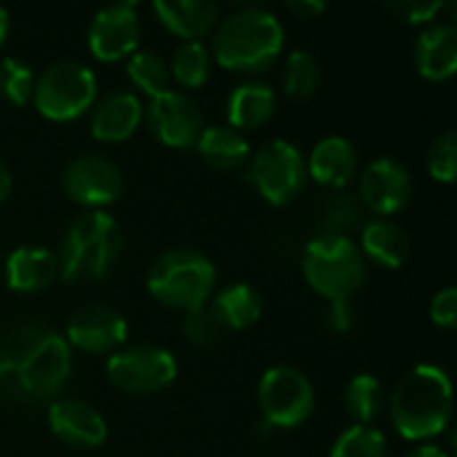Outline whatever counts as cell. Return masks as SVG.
<instances>
[{
    "instance_id": "cell-41",
    "label": "cell",
    "mask_w": 457,
    "mask_h": 457,
    "mask_svg": "<svg viewBox=\"0 0 457 457\" xmlns=\"http://www.w3.org/2000/svg\"><path fill=\"white\" fill-rule=\"evenodd\" d=\"M8 29H11V13L0 5V46H3L5 37H8Z\"/></svg>"
},
{
    "instance_id": "cell-33",
    "label": "cell",
    "mask_w": 457,
    "mask_h": 457,
    "mask_svg": "<svg viewBox=\"0 0 457 457\" xmlns=\"http://www.w3.org/2000/svg\"><path fill=\"white\" fill-rule=\"evenodd\" d=\"M426 169H428V177L442 182V185H453L457 177V131L455 129H447L442 131L428 153H426Z\"/></svg>"
},
{
    "instance_id": "cell-4",
    "label": "cell",
    "mask_w": 457,
    "mask_h": 457,
    "mask_svg": "<svg viewBox=\"0 0 457 457\" xmlns=\"http://www.w3.org/2000/svg\"><path fill=\"white\" fill-rule=\"evenodd\" d=\"M147 295L179 313H193L209 305L217 292V268L198 249H169L147 270Z\"/></svg>"
},
{
    "instance_id": "cell-25",
    "label": "cell",
    "mask_w": 457,
    "mask_h": 457,
    "mask_svg": "<svg viewBox=\"0 0 457 457\" xmlns=\"http://www.w3.org/2000/svg\"><path fill=\"white\" fill-rule=\"evenodd\" d=\"M193 150L214 171H236V169L246 166L249 158H252L249 139L241 131L230 129L228 123L225 126H220V123L217 126H204V131H201Z\"/></svg>"
},
{
    "instance_id": "cell-39",
    "label": "cell",
    "mask_w": 457,
    "mask_h": 457,
    "mask_svg": "<svg viewBox=\"0 0 457 457\" xmlns=\"http://www.w3.org/2000/svg\"><path fill=\"white\" fill-rule=\"evenodd\" d=\"M404 457H450L439 445H418L415 450H410Z\"/></svg>"
},
{
    "instance_id": "cell-5",
    "label": "cell",
    "mask_w": 457,
    "mask_h": 457,
    "mask_svg": "<svg viewBox=\"0 0 457 457\" xmlns=\"http://www.w3.org/2000/svg\"><path fill=\"white\" fill-rule=\"evenodd\" d=\"M303 276L327 303L351 300L367 281V260L351 236L321 233L303 249Z\"/></svg>"
},
{
    "instance_id": "cell-17",
    "label": "cell",
    "mask_w": 457,
    "mask_h": 457,
    "mask_svg": "<svg viewBox=\"0 0 457 457\" xmlns=\"http://www.w3.org/2000/svg\"><path fill=\"white\" fill-rule=\"evenodd\" d=\"M145 120V104L134 91H112L91 107V137L102 145H118L137 134Z\"/></svg>"
},
{
    "instance_id": "cell-6",
    "label": "cell",
    "mask_w": 457,
    "mask_h": 457,
    "mask_svg": "<svg viewBox=\"0 0 457 457\" xmlns=\"http://www.w3.org/2000/svg\"><path fill=\"white\" fill-rule=\"evenodd\" d=\"M70 375L72 348L56 329H51L19 364V370L0 380V394L16 404H48L62 394Z\"/></svg>"
},
{
    "instance_id": "cell-31",
    "label": "cell",
    "mask_w": 457,
    "mask_h": 457,
    "mask_svg": "<svg viewBox=\"0 0 457 457\" xmlns=\"http://www.w3.org/2000/svg\"><path fill=\"white\" fill-rule=\"evenodd\" d=\"M361 220H364L361 201L356 195H351L348 190H332V195L327 198V206L321 212L324 233L348 236V230H353L356 225H361Z\"/></svg>"
},
{
    "instance_id": "cell-34",
    "label": "cell",
    "mask_w": 457,
    "mask_h": 457,
    "mask_svg": "<svg viewBox=\"0 0 457 457\" xmlns=\"http://www.w3.org/2000/svg\"><path fill=\"white\" fill-rule=\"evenodd\" d=\"M447 8H450V3H445V0H391V3H386V11L394 19H399L402 24H412V27L434 24Z\"/></svg>"
},
{
    "instance_id": "cell-32",
    "label": "cell",
    "mask_w": 457,
    "mask_h": 457,
    "mask_svg": "<svg viewBox=\"0 0 457 457\" xmlns=\"http://www.w3.org/2000/svg\"><path fill=\"white\" fill-rule=\"evenodd\" d=\"M32 91H35L32 67L16 56L0 59V96L13 107H24L27 102H32Z\"/></svg>"
},
{
    "instance_id": "cell-15",
    "label": "cell",
    "mask_w": 457,
    "mask_h": 457,
    "mask_svg": "<svg viewBox=\"0 0 457 457\" xmlns=\"http://www.w3.org/2000/svg\"><path fill=\"white\" fill-rule=\"evenodd\" d=\"M359 201L378 217L399 214L412 201V174L396 158H375L359 177Z\"/></svg>"
},
{
    "instance_id": "cell-36",
    "label": "cell",
    "mask_w": 457,
    "mask_h": 457,
    "mask_svg": "<svg viewBox=\"0 0 457 457\" xmlns=\"http://www.w3.org/2000/svg\"><path fill=\"white\" fill-rule=\"evenodd\" d=\"M428 319L434 327L439 329H455L457 327V289L455 287H445L442 292H436L431 297L428 305Z\"/></svg>"
},
{
    "instance_id": "cell-26",
    "label": "cell",
    "mask_w": 457,
    "mask_h": 457,
    "mask_svg": "<svg viewBox=\"0 0 457 457\" xmlns=\"http://www.w3.org/2000/svg\"><path fill=\"white\" fill-rule=\"evenodd\" d=\"M343 402L348 415L353 418V426H372V420H378L388 404L380 378L370 372H359L348 380L343 391Z\"/></svg>"
},
{
    "instance_id": "cell-20",
    "label": "cell",
    "mask_w": 457,
    "mask_h": 457,
    "mask_svg": "<svg viewBox=\"0 0 457 457\" xmlns=\"http://www.w3.org/2000/svg\"><path fill=\"white\" fill-rule=\"evenodd\" d=\"M415 67L431 83H445L457 72V27L434 21L423 27L415 43Z\"/></svg>"
},
{
    "instance_id": "cell-12",
    "label": "cell",
    "mask_w": 457,
    "mask_h": 457,
    "mask_svg": "<svg viewBox=\"0 0 457 457\" xmlns=\"http://www.w3.org/2000/svg\"><path fill=\"white\" fill-rule=\"evenodd\" d=\"M145 123L163 147L190 150L204 131V112L190 94L169 88L147 102Z\"/></svg>"
},
{
    "instance_id": "cell-22",
    "label": "cell",
    "mask_w": 457,
    "mask_h": 457,
    "mask_svg": "<svg viewBox=\"0 0 457 457\" xmlns=\"http://www.w3.org/2000/svg\"><path fill=\"white\" fill-rule=\"evenodd\" d=\"M153 13L177 37L201 40L214 32L220 21V5L212 0H155Z\"/></svg>"
},
{
    "instance_id": "cell-11",
    "label": "cell",
    "mask_w": 457,
    "mask_h": 457,
    "mask_svg": "<svg viewBox=\"0 0 457 457\" xmlns=\"http://www.w3.org/2000/svg\"><path fill=\"white\" fill-rule=\"evenodd\" d=\"M64 195L86 212H99L115 204L123 193V174L115 161L99 153L72 158L62 171Z\"/></svg>"
},
{
    "instance_id": "cell-7",
    "label": "cell",
    "mask_w": 457,
    "mask_h": 457,
    "mask_svg": "<svg viewBox=\"0 0 457 457\" xmlns=\"http://www.w3.org/2000/svg\"><path fill=\"white\" fill-rule=\"evenodd\" d=\"M99 94L96 75L88 64L75 59H62L48 64L35 75L32 104L35 110L54 123H70L86 115Z\"/></svg>"
},
{
    "instance_id": "cell-35",
    "label": "cell",
    "mask_w": 457,
    "mask_h": 457,
    "mask_svg": "<svg viewBox=\"0 0 457 457\" xmlns=\"http://www.w3.org/2000/svg\"><path fill=\"white\" fill-rule=\"evenodd\" d=\"M182 335H185V340H187L193 348H214V345L225 337V332L220 329V324L212 319L209 308L185 313Z\"/></svg>"
},
{
    "instance_id": "cell-3",
    "label": "cell",
    "mask_w": 457,
    "mask_h": 457,
    "mask_svg": "<svg viewBox=\"0 0 457 457\" xmlns=\"http://www.w3.org/2000/svg\"><path fill=\"white\" fill-rule=\"evenodd\" d=\"M120 254V225L107 209L78 214L59 249V281L83 284L104 278Z\"/></svg>"
},
{
    "instance_id": "cell-9",
    "label": "cell",
    "mask_w": 457,
    "mask_h": 457,
    "mask_svg": "<svg viewBox=\"0 0 457 457\" xmlns=\"http://www.w3.org/2000/svg\"><path fill=\"white\" fill-rule=\"evenodd\" d=\"M257 407L268 426L292 431L313 415L316 388L303 370L276 364L257 383Z\"/></svg>"
},
{
    "instance_id": "cell-2",
    "label": "cell",
    "mask_w": 457,
    "mask_h": 457,
    "mask_svg": "<svg viewBox=\"0 0 457 457\" xmlns=\"http://www.w3.org/2000/svg\"><path fill=\"white\" fill-rule=\"evenodd\" d=\"M284 40V24L273 11L246 5L217 21L209 51L212 62L220 64L222 70L257 75L281 59Z\"/></svg>"
},
{
    "instance_id": "cell-23",
    "label": "cell",
    "mask_w": 457,
    "mask_h": 457,
    "mask_svg": "<svg viewBox=\"0 0 457 457\" xmlns=\"http://www.w3.org/2000/svg\"><path fill=\"white\" fill-rule=\"evenodd\" d=\"M276 91L270 83L265 80H244L238 83L225 102V112H228V126L236 131H257L262 129L273 112H276Z\"/></svg>"
},
{
    "instance_id": "cell-18",
    "label": "cell",
    "mask_w": 457,
    "mask_h": 457,
    "mask_svg": "<svg viewBox=\"0 0 457 457\" xmlns=\"http://www.w3.org/2000/svg\"><path fill=\"white\" fill-rule=\"evenodd\" d=\"M308 177L327 190H345L359 174V150L345 137H324L305 158Z\"/></svg>"
},
{
    "instance_id": "cell-21",
    "label": "cell",
    "mask_w": 457,
    "mask_h": 457,
    "mask_svg": "<svg viewBox=\"0 0 457 457\" xmlns=\"http://www.w3.org/2000/svg\"><path fill=\"white\" fill-rule=\"evenodd\" d=\"M206 308H209L212 319L220 324V329L228 335V332H244V329L254 327L262 319L265 303L252 284L236 281V284L217 289Z\"/></svg>"
},
{
    "instance_id": "cell-40",
    "label": "cell",
    "mask_w": 457,
    "mask_h": 457,
    "mask_svg": "<svg viewBox=\"0 0 457 457\" xmlns=\"http://www.w3.org/2000/svg\"><path fill=\"white\" fill-rule=\"evenodd\" d=\"M11 187H13V177H11L8 166L0 161V204L11 195Z\"/></svg>"
},
{
    "instance_id": "cell-1",
    "label": "cell",
    "mask_w": 457,
    "mask_h": 457,
    "mask_svg": "<svg viewBox=\"0 0 457 457\" xmlns=\"http://www.w3.org/2000/svg\"><path fill=\"white\" fill-rule=\"evenodd\" d=\"M388 412L394 428L407 442L442 436L453 420V380L439 364H415L396 383Z\"/></svg>"
},
{
    "instance_id": "cell-29",
    "label": "cell",
    "mask_w": 457,
    "mask_h": 457,
    "mask_svg": "<svg viewBox=\"0 0 457 457\" xmlns=\"http://www.w3.org/2000/svg\"><path fill=\"white\" fill-rule=\"evenodd\" d=\"M284 94L289 99H311L321 86V62L311 51H289L284 62Z\"/></svg>"
},
{
    "instance_id": "cell-19",
    "label": "cell",
    "mask_w": 457,
    "mask_h": 457,
    "mask_svg": "<svg viewBox=\"0 0 457 457\" xmlns=\"http://www.w3.org/2000/svg\"><path fill=\"white\" fill-rule=\"evenodd\" d=\"M59 281V257L46 246H16L5 257V284L16 295H37Z\"/></svg>"
},
{
    "instance_id": "cell-37",
    "label": "cell",
    "mask_w": 457,
    "mask_h": 457,
    "mask_svg": "<svg viewBox=\"0 0 457 457\" xmlns=\"http://www.w3.org/2000/svg\"><path fill=\"white\" fill-rule=\"evenodd\" d=\"M327 327L337 335H345L353 329L356 324V311L351 305V300H335V303H327Z\"/></svg>"
},
{
    "instance_id": "cell-27",
    "label": "cell",
    "mask_w": 457,
    "mask_h": 457,
    "mask_svg": "<svg viewBox=\"0 0 457 457\" xmlns=\"http://www.w3.org/2000/svg\"><path fill=\"white\" fill-rule=\"evenodd\" d=\"M212 51L206 48V43L201 40H187L179 43L171 54L169 62V75L171 80H177L182 88H204L206 80L212 78Z\"/></svg>"
},
{
    "instance_id": "cell-24",
    "label": "cell",
    "mask_w": 457,
    "mask_h": 457,
    "mask_svg": "<svg viewBox=\"0 0 457 457\" xmlns=\"http://www.w3.org/2000/svg\"><path fill=\"white\" fill-rule=\"evenodd\" d=\"M361 257L386 268V270H399L407 257H410V236L402 225L386 217H375L361 225V241L356 244Z\"/></svg>"
},
{
    "instance_id": "cell-16",
    "label": "cell",
    "mask_w": 457,
    "mask_h": 457,
    "mask_svg": "<svg viewBox=\"0 0 457 457\" xmlns=\"http://www.w3.org/2000/svg\"><path fill=\"white\" fill-rule=\"evenodd\" d=\"M51 434L72 450H96L107 442L104 415L83 399H54L46 410Z\"/></svg>"
},
{
    "instance_id": "cell-38",
    "label": "cell",
    "mask_w": 457,
    "mask_h": 457,
    "mask_svg": "<svg viewBox=\"0 0 457 457\" xmlns=\"http://www.w3.org/2000/svg\"><path fill=\"white\" fill-rule=\"evenodd\" d=\"M287 11L303 21H311L316 16H321L327 11V3L324 0H289L287 3Z\"/></svg>"
},
{
    "instance_id": "cell-8",
    "label": "cell",
    "mask_w": 457,
    "mask_h": 457,
    "mask_svg": "<svg viewBox=\"0 0 457 457\" xmlns=\"http://www.w3.org/2000/svg\"><path fill=\"white\" fill-rule=\"evenodd\" d=\"M246 179L270 206H289L308 185L305 155L289 139H270L249 158Z\"/></svg>"
},
{
    "instance_id": "cell-30",
    "label": "cell",
    "mask_w": 457,
    "mask_h": 457,
    "mask_svg": "<svg viewBox=\"0 0 457 457\" xmlns=\"http://www.w3.org/2000/svg\"><path fill=\"white\" fill-rule=\"evenodd\" d=\"M329 457H388V439L372 426H351L335 439Z\"/></svg>"
},
{
    "instance_id": "cell-14",
    "label": "cell",
    "mask_w": 457,
    "mask_h": 457,
    "mask_svg": "<svg viewBox=\"0 0 457 457\" xmlns=\"http://www.w3.org/2000/svg\"><path fill=\"white\" fill-rule=\"evenodd\" d=\"M67 345L72 351H83V353H107L112 356L115 351H120L129 340V321L120 311L110 308V305H83L78 308L64 327Z\"/></svg>"
},
{
    "instance_id": "cell-28",
    "label": "cell",
    "mask_w": 457,
    "mask_h": 457,
    "mask_svg": "<svg viewBox=\"0 0 457 457\" xmlns=\"http://www.w3.org/2000/svg\"><path fill=\"white\" fill-rule=\"evenodd\" d=\"M126 78L147 99L169 91V86H171L169 62L161 54H155V51H134L126 59Z\"/></svg>"
},
{
    "instance_id": "cell-13",
    "label": "cell",
    "mask_w": 457,
    "mask_h": 457,
    "mask_svg": "<svg viewBox=\"0 0 457 457\" xmlns=\"http://www.w3.org/2000/svg\"><path fill=\"white\" fill-rule=\"evenodd\" d=\"M139 35H142V21H139L137 3H115L91 16L86 43L96 62L112 64L139 51Z\"/></svg>"
},
{
    "instance_id": "cell-10",
    "label": "cell",
    "mask_w": 457,
    "mask_h": 457,
    "mask_svg": "<svg viewBox=\"0 0 457 457\" xmlns=\"http://www.w3.org/2000/svg\"><path fill=\"white\" fill-rule=\"evenodd\" d=\"M104 375L112 388L131 394V396H153L166 391L177 375L179 364L171 351L150 343L123 345L112 356H107Z\"/></svg>"
}]
</instances>
